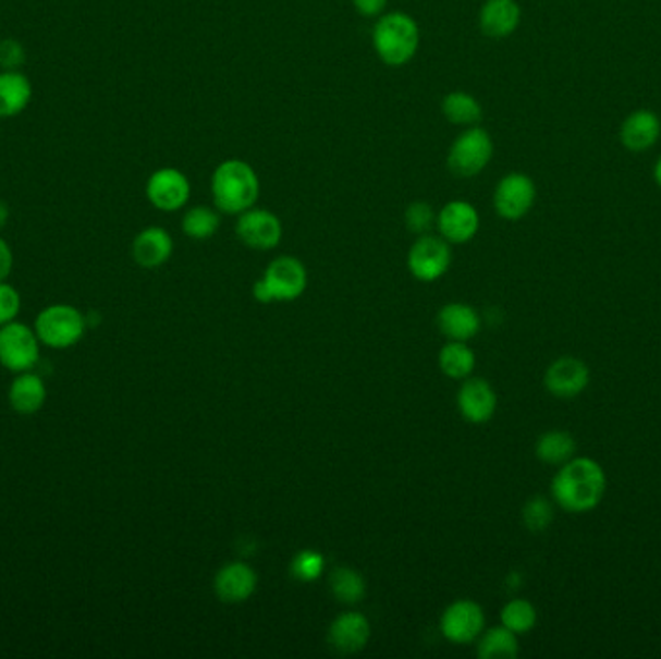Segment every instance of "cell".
Returning <instances> with one entry per match:
<instances>
[{"label":"cell","mask_w":661,"mask_h":659,"mask_svg":"<svg viewBox=\"0 0 661 659\" xmlns=\"http://www.w3.org/2000/svg\"><path fill=\"white\" fill-rule=\"evenodd\" d=\"M605 488L608 478L598 461L590 456H573L561 464L551 481V496L567 513H588L600 505Z\"/></svg>","instance_id":"6da1fadb"},{"label":"cell","mask_w":661,"mask_h":659,"mask_svg":"<svg viewBox=\"0 0 661 659\" xmlns=\"http://www.w3.org/2000/svg\"><path fill=\"white\" fill-rule=\"evenodd\" d=\"M211 194L219 211L241 215L256 206L259 197L258 172L241 159H227L217 164L211 176Z\"/></svg>","instance_id":"7a4b0ae2"},{"label":"cell","mask_w":661,"mask_h":659,"mask_svg":"<svg viewBox=\"0 0 661 659\" xmlns=\"http://www.w3.org/2000/svg\"><path fill=\"white\" fill-rule=\"evenodd\" d=\"M371 44L381 62L401 69L416 57L420 47V27L406 12H389L379 16L371 29Z\"/></svg>","instance_id":"3957f363"},{"label":"cell","mask_w":661,"mask_h":659,"mask_svg":"<svg viewBox=\"0 0 661 659\" xmlns=\"http://www.w3.org/2000/svg\"><path fill=\"white\" fill-rule=\"evenodd\" d=\"M308 286V271L301 259L281 256L267 266L266 273L254 284V298L261 304L293 302L301 298Z\"/></svg>","instance_id":"277c9868"},{"label":"cell","mask_w":661,"mask_h":659,"mask_svg":"<svg viewBox=\"0 0 661 659\" xmlns=\"http://www.w3.org/2000/svg\"><path fill=\"white\" fill-rule=\"evenodd\" d=\"M87 321L79 309L70 304H52L41 309L35 317V333L49 349L64 351L82 341L86 334Z\"/></svg>","instance_id":"5b68a950"},{"label":"cell","mask_w":661,"mask_h":659,"mask_svg":"<svg viewBox=\"0 0 661 659\" xmlns=\"http://www.w3.org/2000/svg\"><path fill=\"white\" fill-rule=\"evenodd\" d=\"M493 157V142L486 130L468 126L456 136L446 155V167L458 179L478 176Z\"/></svg>","instance_id":"8992f818"},{"label":"cell","mask_w":661,"mask_h":659,"mask_svg":"<svg viewBox=\"0 0 661 659\" xmlns=\"http://www.w3.org/2000/svg\"><path fill=\"white\" fill-rule=\"evenodd\" d=\"M41 356V341L35 329L24 324L0 327V364L12 374L32 371Z\"/></svg>","instance_id":"52a82bcc"},{"label":"cell","mask_w":661,"mask_h":659,"mask_svg":"<svg viewBox=\"0 0 661 659\" xmlns=\"http://www.w3.org/2000/svg\"><path fill=\"white\" fill-rule=\"evenodd\" d=\"M453 261L451 246L445 239L421 234L408 252V269L421 283H433L449 271Z\"/></svg>","instance_id":"ba28073f"},{"label":"cell","mask_w":661,"mask_h":659,"mask_svg":"<svg viewBox=\"0 0 661 659\" xmlns=\"http://www.w3.org/2000/svg\"><path fill=\"white\" fill-rule=\"evenodd\" d=\"M146 196L155 209L172 213L188 204L192 184L184 172L174 167H163L147 179Z\"/></svg>","instance_id":"9c48e42d"},{"label":"cell","mask_w":661,"mask_h":659,"mask_svg":"<svg viewBox=\"0 0 661 659\" xmlns=\"http://www.w3.org/2000/svg\"><path fill=\"white\" fill-rule=\"evenodd\" d=\"M236 236L241 239L244 246L267 252V249L277 248L281 244L283 223L273 211L252 207L248 211L238 215Z\"/></svg>","instance_id":"30bf717a"},{"label":"cell","mask_w":661,"mask_h":659,"mask_svg":"<svg viewBox=\"0 0 661 659\" xmlns=\"http://www.w3.org/2000/svg\"><path fill=\"white\" fill-rule=\"evenodd\" d=\"M483 626H486L483 609L473 599H458L441 615V633L449 643H474L483 633Z\"/></svg>","instance_id":"8fae6325"},{"label":"cell","mask_w":661,"mask_h":659,"mask_svg":"<svg viewBox=\"0 0 661 659\" xmlns=\"http://www.w3.org/2000/svg\"><path fill=\"white\" fill-rule=\"evenodd\" d=\"M536 199V186L533 180L523 172H511L499 180L498 188L493 194V206L499 217L507 221H518L528 213Z\"/></svg>","instance_id":"7c38bea8"},{"label":"cell","mask_w":661,"mask_h":659,"mask_svg":"<svg viewBox=\"0 0 661 659\" xmlns=\"http://www.w3.org/2000/svg\"><path fill=\"white\" fill-rule=\"evenodd\" d=\"M436 224L441 239H445L449 244H466L480 229V215L473 204L464 199H453L441 207Z\"/></svg>","instance_id":"4fadbf2b"},{"label":"cell","mask_w":661,"mask_h":659,"mask_svg":"<svg viewBox=\"0 0 661 659\" xmlns=\"http://www.w3.org/2000/svg\"><path fill=\"white\" fill-rule=\"evenodd\" d=\"M546 389L558 399H575L590 383V369L583 359L563 356L546 371Z\"/></svg>","instance_id":"5bb4252c"},{"label":"cell","mask_w":661,"mask_h":659,"mask_svg":"<svg viewBox=\"0 0 661 659\" xmlns=\"http://www.w3.org/2000/svg\"><path fill=\"white\" fill-rule=\"evenodd\" d=\"M369 636H371V626H369L368 619L362 613L351 611V613L336 617L335 621L331 623L329 633H327V643L333 650L348 656V654L364 650Z\"/></svg>","instance_id":"9a60e30c"},{"label":"cell","mask_w":661,"mask_h":659,"mask_svg":"<svg viewBox=\"0 0 661 659\" xmlns=\"http://www.w3.org/2000/svg\"><path fill=\"white\" fill-rule=\"evenodd\" d=\"M458 408L464 419H468L470 424L490 422L498 408V394L486 379L466 377L458 391Z\"/></svg>","instance_id":"2e32d148"},{"label":"cell","mask_w":661,"mask_h":659,"mask_svg":"<svg viewBox=\"0 0 661 659\" xmlns=\"http://www.w3.org/2000/svg\"><path fill=\"white\" fill-rule=\"evenodd\" d=\"M258 588V574L252 566L234 561L224 565L216 576L217 598L224 603H242Z\"/></svg>","instance_id":"e0dca14e"},{"label":"cell","mask_w":661,"mask_h":659,"mask_svg":"<svg viewBox=\"0 0 661 659\" xmlns=\"http://www.w3.org/2000/svg\"><path fill=\"white\" fill-rule=\"evenodd\" d=\"M172 249V236L161 227H147L132 242L134 261L146 269L164 266L171 259Z\"/></svg>","instance_id":"ac0fdd59"},{"label":"cell","mask_w":661,"mask_h":659,"mask_svg":"<svg viewBox=\"0 0 661 659\" xmlns=\"http://www.w3.org/2000/svg\"><path fill=\"white\" fill-rule=\"evenodd\" d=\"M438 326L449 341L466 343L480 331L481 319L476 309L461 302H453L439 312Z\"/></svg>","instance_id":"d6986e66"},{"label":"cell","mask_w":661,"mask_h":659,"mask_svg":"<svg viewBox=\"0 0 661 659\" xmlns=\"http://www.w3.org/2000/svg\"><path fill=\"white\" fill-rule=\"evenodd\" d=\"M9 403L12 411L22 416H32L47 403V387L41 377L34 371L17 374L9 389Z\"/></svg>","instance_id":"ffe728a7"},{"label":"cell","mask_w":661,"mask_h":659,"mask_svg":"<svg viewBox=\"0 0 661 659\" xmlns=\"http://www.w3.org/2000/svg\"><path fill=\"white\" fill-rule=\"evenodd\" d=\"M34 87L20 70L0 72V119H12L26 111L32 103Z\"/></svg>","instance_id":"44dd1931"},{"label":"cell","mask_w":661,"mask_h":659,"mask_svg":"<svg viewBox=\"0 0 661 659\" xmlns=\"http://www.w3.org/2000/svg\"><path fill=\"white\" fill-rule=\"evenodd\" d=\"M521 24V9L516 0H486L480 10L481 34L503 39Z\"/></svg>","instance_id":"7402d4cb"},{"label":"cell","mask_w":661,"mask_h":659,"mask_svg":"<svg viewBox=\"0 0 661 659\" xmlns=\"http://www.w3.org/2000/svg\"><path fill=\"white\" fill-rule=\"evenodd\" d=\"M661 124L650 111H636L625 120L621 130V139L631 151H645L660 137Z\"/></svg>","instance_id":"603a6c76"},{"label":"cell","mask_w":661,"mask_h":659,"mask_svg":"<svg viewBox=\"0 0 661 659\" xmlns=\"http://www.w3.org/2000/svg\"><path fill=\"white\" fill-rule=\"evenodd\" d=\"M441 112L451 124L456 126H476L483 117L478 99L466 91L446 94L441 101Z\"/></svg>","instance_id":"cb8c5ba5"},{"label":"cell","mask_w":661,"mask_h":659,"mask_svg":"<svg viewBox=\"0 0 661 659\" xmlns=\"http://www.w3.org/2000/svg\"><path fill=\"white\" fill-rule=\"evenodd\" d=\"M575 437L567 431H559V429L543 434L536 443V456L540 459L541 463L553 464V466L567 463L575 456Z\"/></svg>","instance_id":"d4e9b609"},{"label":"cell","mask_w":661,"mask_h":659,"mask_svg":"<svg viewBox=\"0 0 661 659\" xmlns=\"http://www.w3.org/2000/svg\"><path fill=\"white\" fill-rule=\"evenodd\" d=\"M478 656L481 659H515L518 656V638L507 626H493L481 633Z\"/></svg>","instance_id":"484cf974"},{"label":"cell","mask_w":661,"mask_h":659,"mask_svg":"<svg viewBox=\"0 0 661 659\" xmlns=\"http://www.w3.org/2000/svg\"><path fill=\"white\" fill-rule=\"evenodd\" d=\"M476 366V356L473 349L466 343L451 341L439 352V368L451 379H466L470 377Z\"/></svg>","instance_id":"4316f807"},{"label":"cell","mask_w":661,"mask_h":659,"mask_svg":"<svg viewBox=\"0 0 661 659\" xmlns=\"http://www.w3.org/2000/svg\"><path fill=\"white\" fill-rule=\"evenodd\" d=\"M219 227H221V217L211 207H189L182 219V231L192 240L211 239L216 236Z\"/></svg>","instance_id":"83f0119b"},{"label":"cell","mask_w":661,"mask_h":659,"mask_svg":"<svg viewBox=\"0 0 661 659\" xmlns=\"http://www.w3.org/2000/svg\"><path fill=\"white\" fill-rule=\"evenodd\" d=\"M331 591L341 603H358L366 596V583L360 574L348 569V566H339L331 574Z\"/></svg>","instance_id":"f1b7e54d"},{"label":"cell","mask_w":661,"mask_h":659,"mask_svg":"<svg viewBox=\"0 0 661 659\" xmlns=\"http://www.w3.org/2000/svg\"><path fill=\"white\" fill-rule=\"evenodd\" d=\"M536 623H538V611L526 599H511L505 603V608L501 609V625L507 626L516 636L530 633Z\"/></svg>","instance_id":"f546056e"},{"label":"cell","mask_w":661,"mask_h":659,"mask_svg":"<svg viewBox=\"0 0 661 659\" xmlns=\"http://www.w3.org/2000/svg\"><path fill=\"white\" fill-rule=\"evenodd\" d=\"M293 576L301 583H314L323 574L326 569V559L314 549H304L298 556L294 557Z\"/></svg>","instance_id":"4dcf8cb0"},{"label":"cell","mask_w":661,"mask_h":659,"mask_svg":"<svg viewBox=\"0 0 661 659\" xmlns=\"http://www.w3.org/2000/svg\"><path fill=\"white\" fill-rule=\"evenodd\" d=\"M404 223L408 231L421 236L433 229V224L438 223V217L428 202H413L404 211Z\"/></svg>","instance_id":"1f68e13d"},{"label":"cell","mask_w":661,"mask_h":659,"mask_svg":"<svg viewBox=\"0 0 661 659\" xmlns=\"http://www.w3.org/2000/svg\"><path fill=\"white\" fill-rule=\"evenodd\" d=\"M523 518L528 530H546L553 521V505L546 497H534L524 505Z\"/></svg>","instance_id":"d6a6232c"},{"label":"cell","mask_w":661,"mask_h":659,"mask_svg":"<svg viewBox=\"0 0 661 659\" xmlns=\"http://www.w3.org/2000/svg\"><path fill=\"white\" fill-rule=\"evenodd\" d=\"M20 309H22L20 292L7 281H0V327L16 321Z\"/></svg>","instance_id":"836d02e7"},{"label":"cell","mask_w":661,"mask_h":659,"mask_svg":"<svg viewBox=\"0 0 661 659\" xmlns=\"http://www.w3.org/2000/svg\"><path fill=\"white\" fill-rule=\"evenodd\" d=\"M26 62V51L16 39L0 41V69L20 70Z\"/></svg>","instance_id":"e575fe53"},{"label":"cell","mask_w":661,"mask_h":659,"mask_svg":"<svg viewBox=\"0 0 661 659\" xmlns=\"http://www.w3.org/2000/svg\"><path fill=\"white\" fill-rule=\"evenodd\" d=\"M353 4L360 16L376 17L383 14L387 0H353Z\"/></svg>","instance_id":"d590c367"},{"label":"cell","mask_w":661,"mask_h":659,"mask_svg":"<svg viewBox=\"0 0 661 659\" xmlns=\"http://www.w3.org/2000/svg\"><path fill=\"white\" fill-rule=\"evenodd\" d=\"M14 269V254L10 249L9 242L0 239V281H7Z\"/></svg>","instance_id":"8d00e7d4"},{"label":"cell","mask_w":661,"mask_h":659,"mask_svg":"<svg viewBox=\"0 0 661 659\" xmlns=\"http://www.w3.org/2000/svg\"><path fill=\"white\" fill-rule=\"evenodd\" d=\"M9 219H10L9 206H7V204H4V202H2V199H0V231H2V229H4V227H7V223H9Z\"/></svg>","instance_id":"74e56055"},{"label":"cell","mask_w":661,"mask_h":659,"mask_svg":"<svg viewBox=\"0 0 661 659\" xmlns=\"http://www.w3.org/2000/svg\"><path fill=\"white\" fill-rule=\"evenodd\" d=\"M656 180H658V184L661 186V159L656 164Z\"/></svg>","instance_id":"f35d334b"}]
</instances>
